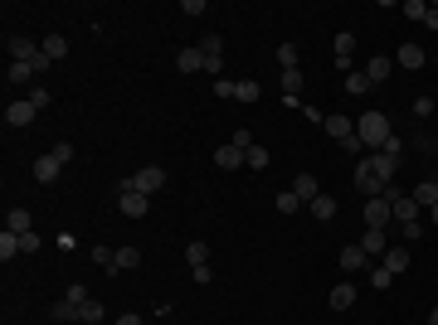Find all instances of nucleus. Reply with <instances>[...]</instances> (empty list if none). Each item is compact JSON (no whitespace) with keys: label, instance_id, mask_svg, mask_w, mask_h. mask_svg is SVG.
Returning <instances> with one entry per match:
<instances>
[{"label":"nucleus","instance_id":"f257e3e1","mask_svg":"<svg viewBox=\"0 0 438 325\" xmlns=\"http://www.w3.org/2000/svg\"><path fill=\"white\" fill-rule=\"evenodd\" d=\"M355 136L365 141V151H370V146L380 151V146L394 136V131H390V117H385V112H365V117H360V126H355Z\"/></svg>","mask_w":438,"mask_h":325},{"label":"nucleus","instance_id":"f03ea898","mask_svg":"<svg viewBox=\"0 0 438 325\" xmlns=\"http://www.w3.org/2000/svg\"><path fill=\"white\" fill-rule=\"evenodd\" d=\"M122 190H136V195H156V190H166V170H161V165H141V170H131L127 180H122Z\"/></svg>","mask_w":438,"mask_h":325},{"label":"nucleus","instance_id":"7ed1b4c3","mask_svg":"<svg viewBox=\"0 0 438 325\" xmlns=\"http://www.w3.org/2000/svg\"><path fill=\"white\" fill-rule=\"evenodd\" d=\"M390 219H394V209L385 195H375V200H365V228H390Z\"/></svg>","mask_w":438,"mask_h":325},{"label":"nucleus","instance_id":"20e7f679","mask_svg":"<svg viewBox=\"0 0 438 325\" xmlns=\"http://www.w3.org/2000/svg\"><path fill=\"white\" fill-rule=\"evenodd\" d=\"M35 117H40V107H35L30 97H15V102L5 107V126H30Z\"/></svg>","mask_w":438,"mask_h":325},{"label":"nucleus","instance_id":"39448f33","mask_svg":"<svg viewBox=\"0 0 438 325\" xmlns=\"http://www.w3.org/2000/svg\"><path fill=\"white\" fill-rule=\"evenodd\" d=\"M5 54H10V63H35V59H40V44L25 39V35H15V39L5 44Z\"/></svg>","mask_w":438,"mask_h":325},{"label":"nucleus","instance_id":"423d86ee","mask_svg":"<svg viewBox=\"0 0 438 325\" xmlns=\"http://www.w3.org/2000/svg\"><path fill=\"white\" fill-rule=\"evenodd\" d=\"M49 321H54V325H83V306H73V301L59 296V301L49 306Z\"/></svg>","mask_w":438,"mask_h":325},{"label":"nucleus","instance_id":"0eeeda50","mask_svg":"<svg viewBox=\"0 0 438 325\" xmlns=\"http://www.w3.org/2000/svg\"><path fill=\"white\" fill-rule=\"evenodd\" d=\"M122 214H127V219H146V214H151V195L122 190Z\"/></svg>","mask_w":438,"mask_h":325},{"label":"nucleus","instance_id":"6e6552de","mask_svg":"<svg viewBox=\"0 0 438 325\" xmlns=\"http://www.w3.org/2000/svg\"><path fill=\"white\" fill-rule=\"evenodd\" d=\"M360 247H365V257H385V252H390V238H385V228H365Z\"/></svg>","mask_w":438,"mask_h":325},{"label":"nucleus","instance_id":"1a4fd4ad","mask_svg":"<svg viewBox=\"0 0 438 325\" xmlns=\"http://www.w3.org/2000/svg\"><path fill=\"white\" fill-rule=\"evenodd\" d=\"M326 306H331V311H350V306H355V282H341V286H331V296H326Z\"/></svg>","mask_w":438,"mask_h":325},{"label":"nucleus","instance_id":"9d476101","mask_svg":"<svg viewBox=\"0 0 438 325\" xmlns=\"http://www.w3.org/2000/svg\"><path fill=\"white\" fill-rule=\"evenodd\" d=\"M321 131H326V136H331V141H346L350 131H355V122H350V117H341V112H331V117H326V122H321Z\"/></svg>","mask_w":438,"mask_h":325},{"label":"nucleus","instance_id":"9b49d317","mask_svg":"<svg viewBox=\"0 0 438 325\" xmlns=\"http://www.w3.org/2000/svg\"><path fill=\"white\" fill-rule=\"evenodd\" d=\"M390 73H394V59H390V54H375V59L365 63V78H370V82H385Z\"/></svg>","mask_w":438,"mask_h":325},{"label":"nucleus","instance_id":"f8f14e48","mask_svg":"<svg viewBox=\"0 0 438 325\" xmlns=\"http://www.w3.org/2000/svg\"><path fill=\"white\" fill-rule=\"evenodd\" d=\"M35 78H40L35 63H10V68H5V82H10V87H25V82H35Z\"/></svg>","mask_w":438,"mask_h":325},{"label":"nucleus","instance_id":"ddd939ff","mask_svg":"<svg viewBox=\"0 0 438 325\" xmlns=\"http://www.w3.org/2000/svg\"><path fill=\"white\" fill-rule=\"evenodd\" d=\"M380 267H385L390 277H399V272H409V247H399V243H394L390 252H385V262H380Z\"/></svg>","mask_w":438,"mask_h":325},{"label":"nucleus","instance_id":"4468645a","mask_svg":"<svg viewBox=\"0 0 438 325\" xmlns=\"http://www.w3.org/2000/svg\"><path fill=\"white\" fill-rule=\"evenodd\" d=\"M215 165H219V170H244V151L229 141V146H219V151H215Z\"/></svg>","mask_w":438,"mask_h":325},{"label":"nucleus","instance_id":"2eb2a0df","mask_svg":"<svg viewBox=\"0 0 438 325\" xmlns=\"http://www.w3.org/2000/svg\"><path fill=\"white\" fill-rule=\"evenodd\" d=\"M292 195H297L302 204H312L316 195H321V185H316V175H307V170H302V175L292 180Z\"/></svg>","mask_w":438,"mask_h":325},{"label":"nucleus","instance_id":"dca6fc26","mask_svg":"<svg viewBox=\"0 0 438 325\" xmlns=\"http://www.w3.org/2000/svg\"><path fill=\"white\" fill-rule=\"evenodd\" d=\"M59 175H64V165L54 161V156H40V161H35V180H40V185H54Z\"/></svg>","mask_w":438,"mask_h":325},{"label":"nucleus","instance_id":"f3484780","mask_svg":"<svg viewBox=\"0 0 438 325\" xmlns=\"http://www.w3.org/2000/svg\"><path fill=\"white\" fill-rule=\"evenodd\" d=\"M365 262H370V257H365V247H360V243L341 247V272H365Z\"/></svg>","mask_w":438,"mask_h":325},{"label":"nucleus","instance_id":"a211bd4d","mask_svg":"<svg viewBox=\"0 0 438 325\" xmlns=\"http://www.w3.org/2000/svg\"><path fill=\"white\" fill-rule=\"evenodd\" d=\"M175 68H180V73H200V68H205V54H200V49H180V54H175Z\"/></svg>","mask_w":438,"mask_h":325},{"label":"nucleus","instance_id":"6ab92c4d","mask_svg":"<svg viewBox=\"0 0 438 325\" xmlns=\"http://www.w3.org/2000/svg\"><path fill=\"white\" fill-rule=\"evenodd\" d=\"M131 267H141V247H117L112 272H131Z\"/></svg>","mask_w":438,"mask_h":325},{"label":"nucleus","instance_id":"aec40b11","mask_svg":"<svg viewBox=\"0 0 438 325\" xmlns=\"http://www.w3.org/2000/svg\"><path fill=\"white\" fill-rule=\"evenodd\" d=\"M399 68H409V73L424 68V49L419 44H399Z\"/></svg>","mask_w":438,"mask_h":325},{"label":"nucleus","instance_id":"412c9836","mask_svg":"<svg viewBox=\"0 0 438 325\" xmlns=\"http://www.w3.org/2000/svg\"><path fill=\"white\" fill-rule=\"evenodd\" d=\"M5 228H10V233H20V238H25V233H35V219H30V209H10V223H5Z\"/></svg>","mask_w":438,"mask_h":325},{"label":"nucleus","instance_id":"4be33fe9","mask_svg":"<svg viewBox=\"0 0 438 325\" xmlns=\"http://www.w3.org/2000/svg\"><path fill=\"white\" fill-rule=\"evenodd\" d=\"M414 204H419V209H434V204H438V180H424V185H414Z\"/></svg>","mask_w":438,"mask_h":325},{"label":"nucleus","instance_id":"5701e85b","mask_svg":"<svg viewBox=\"0 0 438 325\" xmlns=\"http://www.w3.org/2000/svg\"><path fill=\"white\" fill-rule=\"evenodd\" d=\"M307 209H312L321 223H331V219H336V200H331V195H316V200L307 204Z\"/></svg>","mask_w":438,"mask_h":325},{"label":"nucleus","instance_id":"b1692460","mask_svg":"<svg viewBox=\"0 0 438 325\" xmlns=\"http://www.w3.org/2000/svg\"><path fill=\"white\" fill-rule=\"evenodd\" d=\"M302 68H283V92H288V102H297V92H302Z\"/></svg>","mask_w":438,"mask_h":325},{"label":"nucleus","instance_id":"393cba45","mask_svg":"<svg viewBox=\"0 0 438 325\" xmlns=\"http://www.w3.org/2000/svg\"><path fill=\"white\" fill-rule=\"evenodd\" d=\"M331 49H336V63H350V54H355V35H336Z\"/></svg>","mask_w":438,"mask_h":325},{"label":"nucleus","instance_id":"a878e982","mask_svg":"<svg viewBox=\"0 0 438 325\" xmlns=\"http://www.w3.org/2000/svg\"><path fill=\"white\" fill-rule=\"evenodd\" d=\"M185 262H190V267H205V262H210V247L200 243V238H195V243H185Z\"/></svg>","mask_w":438,"mask_h":325},{"label":"nucleus","instance_id":"bb28decb","mask_svg":"<svg viewBox=\"0 0 438 325\" xmlns=\"http://www.w3.org/2000/svg\"><path fill=\"white\" fill-rule=\"evenodd\" d=\"M244 165H249V170H268V151H263L259 141H254V146L244 151Z\"/></svg>","mask_w":438,"mask_h":325},{"label":"nucleus","instance_id":"cd10ccee","mask_svg":"<svg viewBox=\"0 0 438 325\" xmlns=\"http://www.w3.org/2000/svg\"><path fill=\"white\" fill-rule=\"evenodd\" d=\"M15 252H20V233H10V228H5V233H0V262H10Z\"/></svg>","mask_w":438,"mask_h":325},{"label":"nucleus","instance_id":"c85d7f7f","mask_svg":"<svg viewBox=\"0 0 438 325\" xmlns=\"http://www.w3.org/2000/svg\"><path fill=\"white\" fill-rule=\"evenodd\" d=\"M40 49L49 54V59H64V54H69V39H64V35H49V39H44Z\"/></svg>","mask_w":438,"mask_h":325},{"label":"nucleus","instance_id":"c756f323","mask_svg":"<svg viewBox=\"0 0 438 325\" xmlns=\"http://www.w3.org/2000/svg\"><path fill=\"white\" fill-rule=\"evenodd\" d=\"M399 15H404V20H429V5H424V0H404Z\"/></svg>","mask_w":438,"mask_h":325},{"label":"nucleus","instance_id":"7c9ffc66","mask_svg":"<svg viewBox=\"0 0 438 325\" xmlns=\"http://www.w3.org/2000/svg\"><path fill=\"white\" fill-rule=\"evenodd\" d=\"M297 59H302L297 44H283V49H278V68H297Z\"/></svg>","mask_w":438,"mask_h":325},{"label":"nucleus","instance_id":"2f4dec72","mask_svg":"<svg viewBox=\"0 0 438 325\" xmlns=\"http://www.w3.org/2000/svg\"><path fill=\"white\" fill-rule=\"evenodd\" d=\"M88 257H93L97 267H107V272H112V257H117V247H88Z\"/></svg>","mask_w":438,"mask_h":325},{"label":"nucleus","instance_id":"473e14b6","mask_svg":"<svg viewBox=\"0 0 438 325\" xmlns=\"http://www.w3.org/2000/svg\"><path fill=\"white\" fill-rule=\"evenodd\" d=\"M102 316H107V311H102V301H93V296H88V301H83V325H97Z\"/></svg>","mask_w":438,"mask_h":325},{"label":"nucleus","instance_id":"72a5a7b5","mask_svg":"<svg viewBox=\"0 0 438 325\" xmlns=\"http://www.w3.org/2000/svg\"><path fill=\"white\" fill-rule=\"evenodd\" d=\"M200 54H205V59H224V39H219V35H205Z\"/></svg>","mask_w":438,"mask_h":325},{"label":"nucleus","instance_id":"f704fd0d","mask_svg":"<svg viewBox=\"0 0 438 325\" xmlns=\"http://www.w3.org/2000/svg\"><path fill=\"white\" fill-rule=\"evenodd\" d=\"M370 87H375V82L365 78V73H346V92H355V97H360V92H370Z\"/></svg>","mask_w":438,"mask_h":325},{"label":"nucleus","instance_id":"c9c22d12","mask_svg":"<svg viewBox=\"0 0 438 325\" xmlns=\"http://www.w3.org/2000/svg\"><path fill=\"white\" fill-rule=\"evenodd\" d=\"M259 97H263V87H259L254 78H244V82H239V102H259Z\"/></svg>","mask_w":438,"mask_h":325},{"label":"nucleus","instance_id":"e433bc0d","mask_svg":"<svg viewBox=\"0 0 438 325\" xmlns=\"http://www.w3.org/2000/svg\"><path fill=\"white\" fill-rule=\"evenodd\" d=\"M278 209H283V214H297V209H307V204L297 200L292 190H283V195H278Z\"/></svg>","mask_w":438,"mask_h":325},{"label":"nucleus","instance_id":"4c0bfd02","mask_svg":"<svg viewBox=\"0 0 438 325\" xmlns=\"http://www.w3.org/2000/svg\"><path fill=\"white\" fill-rule=\"evenodd\" d=\"M64 301H73V306H83V301H88V286H83V282L64 286Z\"/></svg>","mask_w":438,"mask_h":325},{"label":"nucleus","instance_id":"58836bf2","mask_svg":"<svg viewBox=\"0 0 438 325\" xmlns=\"http://www.w3.org/2000/svg\"><path fill=\"white\" fill-rule=\"evenodd\" d=\"M380 156H390V161L399 165V156H404V141H399V136H390V141L380 146Z\"/></svg>","mask_w":438,"mask_h":325},{"label":"nucleus","instance_id":"ea45409f","mask_svg":"<svg viewBox=\"0 0 438 325\" xmlns=\"http://www.w3.org/2000/svg\"><path fill=\"white\" fill-rule=\"evenodd\" d=\"M215 97H239V82H229V78H215V87H210Z\"/></svg>","mask_w":438,"mask_h":325},{"label":"nucleus","instance_id":"a19ab883","mask_svg":"<svg viewBox=\"0 0 438 325\" xmlns=\"http://www.w3.org/2000/svg\"><path fill=\"white\" fill-rule=\"evenodd\" d=\"M370 286H375V291H390V286H394V277L385 272V267H375V272H370Z\"/></svg>","mask_w":438,"mask_h":325},{"label":"nucleus","instance_id":"79ce46f5","mask_svg":"<svg viewBox=\"0 0 438 325\" xmlns=\"http://www.w3.org/2000/svg\"><path fill=\"white\" fill-rule=\"evenodd\" d=\"M399 233H404V243H419L424 238V223L414 219V223H399Z\"/></svg>","mask_w":438,"mask_h":325},{"label":"nucleus","instance_id":"37998d69","mask_svg":"<svg viewBox=\"0 0 438 325\" xmlns=\"http://www.w3.org/2000/svg\"><path fill=\"white\" fill-rule=\"evenodd\" d=\"M49 156H54V161H59V165H69V161H73V141H59V146H54Z\"/></svg>","mask_w":438,"mask_h":325},{"label":"nucleus","instance_id":"c03bdc74","mask_svg":"<svg viewBox=\"0 0 438 325\" xmlns=\"http://www.w3.org/2000/svg\"><path fill=\"white\" fill-rule=\"evenodd\" d=\"M341 151H346V156H365V141H360V136H355V131H350L346 141H341Z\"/></svg>","mask_w":438,"mask_h":325},{"label":"nucleus","instance_id":"a18cd8bd","mask_svg":"<svg viewBox=\"0 0 438 325\" xmlns=\"http://www.w3.org/2000/svg\"><path fill=\"white\" fill-rule=\"evenodd\" d=\"M190 277H195V286H210V282H215V272H210V262H205V267H190Z\"/></svg>","mask_w":438,"mask_h":325},{"label":"nucleus","instance_id":"49530a36","mask_svg":"<svg viewBox=\"0 0 438 325\" xmlns=\"http://www.w3.org/2000/svg\"><path fill=\"white\" fill-rule=\"evenodd\" d=\"M40 247H44L40 233H25V238H20V252H40Z\"/></svg>","mask_w":438,"mask_h":325},{"label":"nucleus","instance_id":"de8ad7c7","mask_svg":"<svg viewBox=\"0 0 438 325\" xmlns=\"http://www.w3.org/2000/svg\"><path fill=\"white\" fill-rule=\"evenodd\" d=\"M49 97H54V92H49V87H35V92H30V102H35V107H40V112H44V107H49Z\"/></svg>","mask_w":438,"mask_h":325},{"label":"nucleus","instance_id":"09e8293b","mask_svg":"<svg viewBox=\"0 0 438 325\" xmlns=\"http://www.w3.org/2000/svg\"><path fill=\"white\" fill-rule=\"evenodd\" d=\"M234 146H239V151H249V146H254V131H244V126H239V131H234Z\"/></svg>","mask_w":438,"mask_h":325},{"label":"nucleus","instance_id":"8fccbe9b","mask_svg":"<svg viewBox=\"0 0 438 325\" xmlns=\"http://www.w3.org/2000/svg\"><path fill=\"white\" fill-rule=\"evenodd\" d=\"M429 30H438V5H429V20H424Z\"/></svg>","mask_w":438,"mask_h":325},{"label":"nucleus","instance_id":"3c124183","mask_svg":"<svg viewBox=\"0 0 438 325\" xmlns=\"http://www.w3.org/2000/svg\"><path fill=\"white\" fill-rule=\"evenodd\" d=\"M117 325H146V321H141V316H122Z\"/></svg>","mask_w":438,"mask_h":325},{"label":"nucleus","instance_id":"603ef678","mask_svg":"<svg viewBox=\"0 0 438 325\" xmlns=\"http://www.w3.org/2000/svg\"><path fill=\"white\" fill-rule=\"evenodd\" d=\"M429 325H438V306H434V311H429Z\"/></svg>","mask_w":438,"mask_h":325},{"label":"nucleus","instance_id":"864d4df0","mask_svg":"<svg viewBox=\"0 0 438 325\" xmlns=\"http://www.w3.org/2000/svg\"><path fill=\"white\" fill-rule=\"evenodd\" d=\"M429 214H434V228H438V204H434V209H429Z\"/></svg>","mask_w":438,"mask_h":325},{"label":"nucleus","instance_id":"5fc2aeb1","mask_svg":"<svg viewBox=\"0 0 438 325\" xmlns=\"http://www.w3.org/2000/svg\"><path fill=\"white\" fill-rule=\"evenodd\" d=\"M97 325H102V321H97Z\"/></svg>","mask_w":438,"mask_h":325}]
</instances>
